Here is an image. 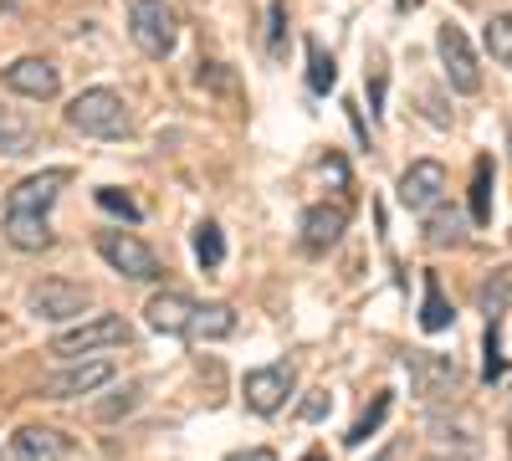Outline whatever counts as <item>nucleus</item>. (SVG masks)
Here are the masks:
<instances>
[{
	"instance_id": "obj_1",
	"label": "nucleus",
	"mask_w": 512,
	"mask_h": 461,
	"mask_svg": "<svg viewBox=\"0 0 512 461\" xmlns=\"http://www.w3.org/2000/svg\"><path fill=\"white\" fill-rule=\"evenodd\" d=\"M67 123L88 139H118L128 134V103L113 88H88L67 103Z\"/></svg>"
},
{
	"instance_id": "obj_2",
	"label": "nucleus",
	"mask_w": 512,
	"mask_h": 461,
	"mask_svg": "<svg viewBox=\"0 0 512 461\" xmlns=\"http://www.w3.org/2000/svg\"><path fill=\"white\" fill-rule=\"evenodd\" d=\"M128 36L144 57H169L180 47V16L169 0H134L128 6Z\"/></svg>"
},
{
	"instance_id": "obj_3",
	"label": "nucleus",
	"mask_w": 512,
	"mask_h": 461,
	"mask_svg": "<svg viewBox=\"0 0 512 461\" xmlns=\"http://www.w3.org/2000/svg\"><path fill=\"white\" fill-rule=\"evenodd\" d=\"M88 287L82 282H67V277H41L31 292H26V308H31V318H41V323H67V318H82L88 313Z\"/></svg>"
},
{
	"instance_id": "obj_4",
	"label": "nucleus",
	"mask_w": 512,
	"mask_h": 461,
	"mask_svg": "<svg viewBox=\"0 0 512 461\" xmlns=\"http://www.w3.org/2000/svg\"><path fill=\"white\" fill-rule=\"evenodd\" d=\"M134 333H128V323L118 313H93V318H82L77 328L57 333L52 339V354L62 359H77V354H93V349H113V344H128Z\"/></svg>"
},
{
	"instance_id": "obj_5",
	"label": "nucleus",
	"mask_w": 512,
	"mask_h": 461,
	"mask_svg": "<svg viewBox=\"0 0 512 461\" xmlns=\"http://www.w3.org/2000/svg\"><path fill=\"white\" fill-rule=\"evenodd\" d=\"M98 251H103V262L118 272V277H128V282H154V277H164V267H159V257L134 236V231H103L98 236Z\"/></svg>"
},
{
	"instance_id": "obj_6",
	"label": "nucleus",
	"mask_w": 512,
	"mask_h": 461,
	"mask_svg": "<svg viewBox=\"0 0 512 461\" xmlns=\"http://www.w3.org/2000/svg\"><path fill=\"white\" fill-rule=\"evenodd\" d=\"M436 52H441V67H446V82L456 93H477L482 88V67H477V52L472 41H466V31L456 21H446L436 31Z\"/></svg>"
},
{
	"instance_id": "obj_7",
	"label": "nucleus",
	"mask_w": 512,
	"mask_h": 461,
	"mask_svg": "<svg viewBox=\"0 0 512 461\" xmlns=\"http://www.w3.org/2000/svg\"><path fill=\"white\" fill-rule=\"evenodd\" d=\"M441 200H446V170L436 159H415L410 170L400 175V205L415 211V216H431Z\"/></svg>"
},
{
	"instance_id": "obj_8",
	"label": "nucleus",
	"mask_w": 512,
	"mask_h": 461,
	"mask_svg": "<svg viewBox=\"0 0 512 461\" xmlns=\"http://www.w3.org/2000/svg\"><path fill=\"white\" fill-rule=\"evenodd\" d=\"M241 395H246V410L256 415H277L292 395V364H262V369H251L246 380H241Z\"/></svg>"
},
{
	"instance_id": "obj_9",
	"label": "nucleus",
	"mask_w": 512,
	"mask_h": 461,
	"mask_svg": "<svg viewBox=\"0 0 512 461\" xmlns=\"http://www.w3.org/2000/svg\"><path fill=\"white\" fill-rule=\"evenodd\" d=\"M113 380V364L108 359H88V364H67L57 374H47L41 380V395L47 400H77V395H93Z\"/></svg>"
},
{
	"instance_id": "obj_10",
	"label": "nucleus",
	"mask_w": 512,
	"mask_h": 461,
	"mask_svg": "<svg viewBox=\"0 0 512 461\" xmlns=\"http://www.w3.org/2000/svg\"><path fill=\"white\" fill-rule=\"evenodd\" d=\"M344 231H349V200H318L303 211V251H313V257L338 246Z\"/></svg>"
},
{
	"instance_id": "obj_11",
	"label": "nucleus",
	"mask_w": 512,
	"mask_h": 461,
	"mask_svg": "<svg viewBox=\"0 0 512 461\" xmlns=\"http://www.w3.org/2000/svg\"><path fill=\"white\" fill-rule=\"evenodd\" d=\"M67 180H72L67 170H41V175L21 180V185L6 195V216H47Z\"/></svg>"
},
{
	"instance_id": "obj_12",
	"label": "nucleus",
	"mask_w": 512,
	"mask_h": 461,
	"mask_svg": "<svg viewBox=\"0 0 512 461\" xmlns=\"http://www.w3.org/2000/svg\"><path fill=\"white\" fill-rule=\"evenodd\" d=\"M6 88L21 93V98H36V103H52L62 93V72L47 57H21V62L6 67Z\"/></svg>"
},
{
	"instance_id": "obj_13",
	"label": "nucleus",
	"mask_w": 512,
	"mask_h": 461,
	"mask_svg": "<svg viewBox=\"0 0 512 461\" xmlns=\"http://www.w3.org/2000/svg\"><path fill=\"white\" fill-rule=\"evenodd\" d=\"M405 369H410V385L420 400H446L461 380L456 359H446V354H405Z\"/></svg>"
},
{
	"instance_id": "obj_14",
	"label": "nucleus",
	"mask_w": 512,
	"mask_h": 461,
	"mask_svg": "<svg viewBox=\"0 0 512 461\" xmlns=\"http://www.w3.org/2000/svg\"><path fill=\"white\" fill-rule=\"evenodd\" d=\"M195 308H200V303L185 298V292H154L144 313H149V328H154V333H175V339H185Z\"/></svg>"
},
{
	"instance_id": "obj_15",
	"label": "nucleus",
	"mask_w": 512,
	"mask_h": 461,
	"mask_svg": "<svg viewBox=\"0 0 512 461\" xmlns=\"http://www.w3.org/2000/svg\"><path fill=\"white\" fill-rule=\"evenodd\" d=\"M62 456H67V441L47 426H26L11 441V461H62Z\"/></svg>"
},
{
	"instance_id": "obj_16",
	"label": "nucleus",
	"mask_w": 512,
	"mask_h": 461,
	"mask_svg": "<svg viewBox=\"0 0 512 461\" xmlns=\"http://www.w3.org/2000/svg\"><path fill=\"white\" fill-rule=\"evenodd\" d=\"M231 333H236V313L226 308V303H200L195 308V318H190V333H185V339H231Z\"/></svg>"
},
{
	"instance_id": "obj_17",
	"label": "nucleus",
	"mask_w": 512,
	"mask_h": 461,
	"mask_svg": "<svg viewBox=\"0 0 512 461\" xmlns=\"http://www.w3.org/2000/svg\"><path fill=\"white\" fill-rule=\"evenodd\" d=\"M6 236H11V246H21V251H47V246H52L47 216H6Z\"/></svg>"
},
{
	"instance_id": "obj_18",
	"label": "nucleus",
	"mask_w": 512,
	"mask_h": 461,
	"mask_svg": "<svg viewBox=\"0 0 512 461\" xmlns=\"http://www.w3.org/2000/svg\"><path fill=\"white\" fill-rule=\"evenodd\" d=\"M36 144V123L16 108H0V154H26Z\"/></svg>"
},
{
	"instance_id": "obj_19",
	"label": "nucleus",
	"mask_w": 512,
	"mask_h": 461,
	"mask_svg": "<svg viewBox=\"0 0 512 461\" xmlns=\"http://www.w3.org/2000/svg\"><path fill=\"white\" fill-rule=\"evenodd\" d=\"M451 303L441 298V282H436V272H425V303H420V328L425 333H441V328H451Z\"/></svg>"
},
{
	"instance_id": "obj_20",
	"label": "nucleus",
	"mask_w": 512,
	"mask_h": 461,
	"mask_svg": "<svg viewBox=\"0 0 512 461\" xmlns=\"http://www.w3.org/2000/svg\"><path fill=\"white\" fill-rule=\"evenodd\" d=\"M390 405H395V395H390V390H379V395L369 400V410H364V415H359V421L349 426V436H344V446H364V441H369V436H374V431L384 426V415H390Z\"/></svg>"
},
{
	"instance_id": "obj_21",
	"label": "nucleus",
	"mask_w": 512,
	"mask_h": 461,
	"mask_svg": "<svg viewBox=\"0 0 512 461\" xmlns=\"http://www.w3.org/2000/svg\"><path fill=\"white\" fill-rule=\"evenodd\" d=\"M472 221L477 226L492 221V159L487 154L472 164Z\"/></svg>"
},
{
	"instance_id": "obj_22",
	"label": "nucleus",
	"mask_w": 512,
	"mask_h": 461,
	"mask_svg": "<svg viewBox=\"0 0 512 461\" xmlns=\"http://www.w3.org/2000/svg\"><path fill=\"white\" fill-rule=\"evenodd\" d=\"M195 257H200L205 272H216V267L226 262V236H221L216 221H200V226H195Z\"/></svg>"
},
{
	"instance_id": "obj_23",
	"label": "nucleus",
	"mask_w": 512,
	"mask_h": 461,
	"mask_svg": "<svg viewBox=\"0 0 512 461\" xmlns=\"http://www.w3.org/2000/svg\"><path fill=\"white\" fill-rule=\"evenodd\" d=\"M461 231H466L461 211H446V205H436L431 221H425V241H431V246H456V241H461Z\"/></svg>"
},
{
	"instance_id": "obj_24",
	"label": "nucleus",
	"mask_w": 512,
	"mask_h": 461,
	"mask_svg": "<svg viewBox=\"0 0 512 461\" xmlns=\"http://www.w3.org/2000/svg\"><path fill=\"white\" fill-rule=\"evenodd\" d=\"M507 298H512V267H497V272L482 282V313H487L492 323H502Z\"/></svg>"
},
{
	"instance_id": "obj_25",
	"label": "nucleus",
	"mask_w": 512,
	"mask_h": 461,
	"mask_svg": "<svg viewBox=\"0 0 512 461\" xmlns=\"http://www.w3.org/2000/svg\"><path fill=\"white\" fill-rule=\"evenodd\" d=\"M333 82H338L333 52H323V41H308V88H313V93H328Z\"/></svg>"
},
{
	"instance_id": "obj_26",
	"label": "nucleus",
	"mask_w": 512,
	"mask_h": 461,
	"mask_svg": "<svg viewBox=\"0 0 512 461\" xmlns=\"http://www.w3.org/2000/svg\"><path fill=\"white\" fill-rule=\"evenodd\" d=\"M482 41H487V52H492V62L512 67V11L492 16V21H487V31H482Z\"/></svg>"
},
{
	"instance_id": "obj_27",
	"label": "nucleus",
	"mask_w": 512,
	"mask_h": 461,
	"mask_svg": "<svg viewBox=\"0 0 512 461\" xmlns=\"http://www.w3.org/2000/svg\"><path fill=\"white\" fill-rule=\"evenodd\" d=\"M267 52L272 57H282L287 52V6H282V0H272V11H267Z\"/></svg>"
},
{
	"instance_id": "obj_28",
	"label": "nucleus",
	"mask_w": 512,
	"mask_h": 461,
	"mask_svg": "<svg viewBox=\"0 0 512 461\" xmlns=\"http://www.w3.org/2000/svg\"><path fill=\"white\" fill-rule=\"evenodd\" d=\"M139 395H144L139 385H123V390H118L113 400H103V405H98V415H103V421H118V415H128V410H139Z\"/></svg>"
},
{
	"instance_id": "obj_29",
	"label": "nucleus",
	"mask_w": 512,
	"mask_h": 461,
	"mask_svg": "<svg viewBox=\"0 0 512 461\" xmlns=\"http://www.w3.org/2000/svg\"><path fill=\"white\" fill-rule=\"evenodd\" d=\"M98 205H103V211H113V216H123V221H139V205L128 200L123 190H113V185H108V190H98Z\"/></svg>"
},
{
	"instance_id": "obj_30",
	"label": "nucleus",
	"mask_w": 512,
	"mask_h": 461,
	"mask_svg": "<svg viewBox=\"0 0 512 461\" xmlns=\"http://www.w3.org/2000/svg\"><path fill=\"white\" fill-rule=\"evenodd\" d=\"M297 415H303V421H323V415H328V395H313V400H303V410H297Z\"/></svg>"
},
{
	"instance_id": "obj_31",
	"label": "nucleus",
	"mask_w": 512,
	"mask_h": 461,
	"mask_svg": "<svg viewBox=\"0 0 512 461\" xmlns=\"http://www.w3.org/2000/svg\"><path fill=\"white\" fill-rule=\"evenodd\" d=\"M226 461H277L267 446H251V451H236V456H226Z\"/></svg>"
},
{
	"instance_id": "obj_32",
	"label": "nucleus",
	"mask_w": 512,
	"mask_h": 461,
	"mask_svg": "<svg viewBox=\"0 0 512 461\" xmlns=\"http://www.w3.org/2000/svg\"><path fill=\"white\" fill-rule=\"evenodd\" d=\"M420 6V0H400V11H415Z\"/></svg>"
},
{
	"instance_id": "obj_33",
	"label": "nucleus",
	"mask_w": 512,
	"mask_h": 461,
	"mask_svg": "<svg viewBox=\"0 0 512 461\" xmlns=\"http://www.w3.org/2000/svg\"><path fill=\"white\" fill-rule=\"evenodd\" d=\"M303 461H323V456H318V451H308V456H303Z\"/></svg>"
},
{
	"instance_id": "obj_34",
	"label": "nucleus",
	"mask_w": 512,
	"mask_h": 461,
	"mask_svg": "<svg viewBox=\"0 0 512 461\" xmlns=\"http://www.w3.org/2000/svg\"><path fill=\"white\" fill-rule=\"evenodd\" d=\"M0 461H6V451H0Z\"/></svg>"
}]
</instances>
